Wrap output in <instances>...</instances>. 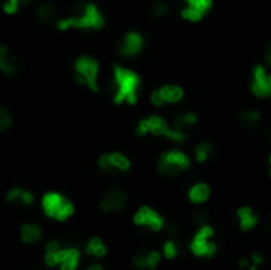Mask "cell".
<instances>
[{
  "instance_id": "2e32d148",
  "label": "cell",
  "mask_w": 271,
  "mask_h": 270,
  "mask_svg": "<svg viewBox=\"0 0 271 270\" xmlns=\"http://www.w3.org/2000/svg\"><path fill=\"white\" fill-rule=\"evenodd\" d=\"M144 46V38L138 32H129L119 43V53L124 57H132L139 54V51Z\"/></svg>"
},
{
  "instance_id": "e575fe53",
  "label": "cell",
  "mask_w": 271,
  "mask_h": 270,
  "mask_svg": "<svg viewBox=\"0 0 271 270\" xmlns=\"http://www.w3.org/2000/svg\"><path fill=\"white\" fill-rule=\"evenodd\" d=\"M249 266H251L249 259H246V258L240 259V267H241V269H249Z\"/></svg>"
},
{
  "instance_id": "7402d4cb",
  "label": "cell",
  "mask_w": 271,
  "mask_h": 270,
  "mask_svg": "<svg viewBox=\"0 0 271 270\" xmlns=\"http://www.w3.org/2000/svg\"><path fill=\"white\" fill-rule=\"evenodd\" d=\"M197 121H198V118H197V115L195 113H190V111H187V113H181L179 116H176L174 118V121H173V127L176 129V130H181V132H186V130L189 129V127H192V126H195L197 124ZM187 134V132H186Z\"/></svg>"
},
{
  "instance_id": "1f68e13d",
  "label": "cell",
  "mask_w": 271,
  "mask_h": 270,
  "mask_svg": "<svg viewBox=\"0 0 271 270\" xmlns=\"http://www.w3.org/2000/svg\"><path fill=\"white\" fill-rule=\"evenodd\" d=\"M249 263H251L249 270H257L262 264H264V256H262L260 253H254V255L251 256Z\"/></svg>"
},
{
  "instance_id": "30bf717a",
  "label": "cell",
  "mask_w": 271,
  "mask_h": 270,
  "mask_svg": "<svg viewBox=\"0 0 271 270\" xmlns=\"http://www.w3.org/2000/svg\"><path fill=\"white\" fill-rule=\"evenodd\" d=\"M97 165L107 175H116V173L129 172L130 167H132V162H130V159L126 154H122L119 151H110L99 156Z\"/></svg>"
},
{
  "instance_id": "7a4b0ae2",
  "label": "cell",
  "mask_w": 271,
  "mask_h": 270,
  "mask_svg": "<svg viewBox=\"0 0 271 270\" xmlns=\"http://www.w3.org/2000/svg\"><path fill=\"white\" fill-rule=\"evenodd\" d=\"M139 88H141V78H139L136 72L122 65L113 67L111 89H113V102L116 105H121V103L135 105L138 102Z\"/></svg>"
},
{
  "instance_id": "3957f363",
  "label": "cell",
  "mask_w": 271,
  "mask_h": 270,
  "mask_svg": "<svg viewBox=\"0 0 271 270\" xmlns=\"http://www.w3.org/2000/svg\"><path fill=\"white\" fill-rule=\"evenodd\" d=\"M105 18L99 11V8L94 3H83L81 6L75 8V11L67 16V18H59L56 22L59 30H67L70 27L75 29H94L99 30L103 27Z\"/></svg>"
},
{
  "instance_id": "603a6c76",
  "label": "cell",
  "mask_w": 271,
  "mask_h": 270,
  "mask_svg": "<svg viewBox=\"0 0 271 270\" xmlns=\"http://www.w3.org/2000/svg\"><path fill=\"white\" fill-rule=\"evenodd\" d=\"M260 121V113L257 110H246L241 111L238 116V123L244 129H254Z\"/></svg>"
},
{
  "instance_id": "5b68a950",
  "label": "cell",
  "mask_w": 271,
  "mask_h": 270,
  "mask_svg": "<svg viewBox=\"0 0 271 270\" xmlns=\"http://www.w3.org/2000/svg\"><path fill=\"white\" fill-rule=\"evenodd\" d=\"M135 134L138 137H146V135L165 137V138H168V140L176 142V143H182V142L187 140L186 132L176 130L159 115H151L147 118L139 119V123L135 127Z\"/></svg>"
},
{
  "instance_id": "ac0fdd59",
  "label": "cell",
  "mask_w": 271,
  "mask_h": 270,
  "mask_svg": "<svg viewBox=\"0 0 271 270\" xmlns=\"http://www.w3.org/2000/svg\"><path fill=\"white\" fill-rule=\"evenodd\" d=\"M237 218H238V226H240V229L243 232L252 231L259 224V221H260L259 215H256L254 210H252L251 207H246V205L238 208V210H237Z\"/></svg>"
},
{
  "instance_id": "4dcf8cb0",
  "label": "cell",
  "mask_w": 271,
  "mask_h": 270,
  "mask_svg": "<svg viewBox=\"0 0 271 270\" xmlns=\"http://www.w3.org/2000/svg\"><path fill=\"white\" fill-rule=\"evenodd\" d=\"M21 5V0H3V11L6 14H14Z\"/></svg>"
},
{
  "instance_id": "44dd1931",
  "label": "cell",
  "mask_w": 271,
  "mask_h": 270,
  "mask_svg": "<svg viewBox=\"0 0 271 270\" xmlns=\"http://www.w3.org/2000/svg\"><path fill=\"white\" fill-rule=\"evenodd\" d=\"M37 18L43 24H51V22H57L59 21V10L54 3H43L38 6L37 10Z\"/></svg>"
},
{
  "instance_id": "d6a6232c",
  "label": "cell",
  "mask_w": 271,
  "mask_h": 270,
  "mask_svg": "<svg viewBox=\"0 0 271 270\" xmlns=\"http://www.w3.org/2000/svg\"><path fill=\"white\" fill-rule=\"evenodd\" d=\"M86 270H105L103 269V266L102 264H99V263H94V264H89L86 267Z\"/></svg>"
},
{
  "instance_id": "8992f818",
  "label": "cell",
  "mask_w": 271,
  "mask_h": 270,
  "mask_svg": "<svg viewBox=\"0 0 271 270\" xmlns=\"http://www.w3.org/2000/svg\"><path fill=\"white\" fill-rule=\"evenodd\" d=\"M190 164H192V159L184 151L173 148V150L163 151L159 156V161H157V170L165 177H178L182 172L189 170Z\"/></svg>"
},
{
  "instance_id": "836d02e7",
  "label": "cell",
  "mask_w": 271,
  "mask_h": 270,
  "mask_svg": "<svg viewBox=\"0 0 271 270\" xmlns=\"http://www.w3.org/2000/svg\"><path fill=\"white\" fill-rule=\"evenodd\" d=\"M265 60H267V64L271 65V43L267 46V51H265Z\"/></svg>"
},
{
  "instance_id": "d590c367",
  "label": "cell",
  "mask_w": 271,
  "mask_h": 270,
  "mask_svg": "<svg viewBox=\"0 0 271 270\" xmlns=\"http://www.w3.org/2000/svg\"><path fill=\"white\" fill-rule=\"evenodd\" d=\"M268 161H270V177H271V154H270V158H268Z\"/></svg>"
},
{
  "instance_id": "f546056e",
  "label": "cell",
  "mask_w": 271,
  "mask_h": 270,
  "mask_svg": "<svg viewBox=\"0 0 271 270\" xmlns=\"http://www.w3.org/2000/svg\"><path fill=\"white\" fill-rule=\"evenodd\" d=\"M181 14H182V18H186L189 21H200L203 18V13H200L194 6H187L186 10H182Z\"/></svg>"
},
{
  "instance_id": "484cf974",
  "label": "cell",
  "mask_w": 271,
  "mask_h": 270,
  "mask_svg": "<svg viewBox=\"0 0 271 270\" xmlns=\"http://www.w3.org/2000/svg\"><path fill=\"white\" fill-rule=\"evenodd\" d=\"M144 258H146V270H155L162 261V255L157 250H144Z\"/></svg>"
},
{
  "instance_id": "cb8c5ba5",
  "label": "cell",
  "mask_w": 271,
  "mask_h": 270,
  "mask_svg": "<svg viewBox=\"0 0 271 270\" xmlns=\"http://www.w3.org/2000/svg\"><path fill=\"white\" fill-rule=\"evenodd\" d=\"M194 156H195V161L200 162V164L208 162V159L213 156V145L208 143V142L198 143L195 146V150H194Z\"/></svg>"
},
{
  "instance_id": "277c9868",
  "label": "cell",
  "mask_w": 271,
  "mask_h": 270,
  "mask_svg": "<svg viewBox=\"0 0 271 270\" xmlns=\"http://www.w3.org/2000/svg\"><path fill=\"white\" fill-rule=\"evenodd\" d=\"M40 208L43 215L52 221L64 223L75 215V204L68 196L59 191H48L40 199Z\"/></svg>"
},
{
  "instance_id": "9c48e42d",
  "label": "cell",
  "mask_w": 271,
  "mask_h": 270,
  "mask_svg": "<svg viewBox=\"0 0 271 270\" xmlns=\"http://www.w3.org/2000/svg\"><path fill=\"white\" fill-rule=\"evenodd\" d=\"M134 224L136 228L149 229L151 232H160L167 228L165 218L157 210L151 208L149 205H141L134 213Z\"/></svg>"
},
{
  "instance_id": "5bb4252c",
  "label": "cell",
  "mask_w": 271,
  "mask_h": 270,
  "mask_svg": "<svg viewBox=\"0 0 271 270\" xmlns=\"http://www.w3.org/2000/svg\"><path fill=\"white\" fill-rule=\"evenodd\" d=\"M5 200L8 205H17L22 208H29L35 204V194L30 189L22 186H13L6 191Z\"/></svg>"
},
{
  "instance_id": "4316f807",
  "label": "cell",
  "mask_w": 271,
  "mask_h": 270,
  "mask_svg": "<svg viewBox=\"0 0 271 270\" xmlns=\"http://www.w3.org/2000/svg\"><path fill=\"white\" fill-rule=\"evenodd\" d=\"M13 126V116L5 107L0 105V135L5 134L6 130H10Z\"/></svg>"
},
{
  "instance_id": "6da1fadb",
  "label": "cell",
  "mask_w": 271,
  "mask_h": 270,
  "mask_svg": "<svg viewBox=\"0 0 271 270\" xmlns=\"http://www.w3.org/2000/svg\"><path fill=\"white\" fill-rule=\"evenodd\" d=\"M43 263L48 269L76 270L81 264V251L75 245L52 239L43 248Z\"/></svg>"
},
{
  "instance_id": "d6986e66",
  "label": "cell",
  "mask_w": 271,
  "mask_h": 270,
  "mask_svg": "<svg viewBox=\"0 0 271 270\" xmlns=\"http://www.w3.org/2000/svg\"><path fill=\"white\" fill-rule=\"evenodd\" d=\"M209 196H211V188H209V185H206V183H203V181L195 183V185L192 186L189 189V193H187L189 202L194 204V205L205 204L206 200L209 199Z\"/></svg>"
},
{
  "instance_id": "83f0119b",
  "label": "cell",
  "mask_w": 271,
  "mask_h": 270,
  "mask_svg": "<svg viewBox=\"0 0 271 270\" xmlns=\"http://www.w3.org/2000/svg\"><path fill=\"white\" fill-rule=\"evenodd\" d=\"M186 2H187V6H194L203 14L208 13V10L213 5V0H186Z\"/></svg>"
},
{
  "instance_id": "ffe728a7",
  "label": "cell",
  "mask_w": 271,
  "mask_h": 270,
  "mask_svg": "<svg viewBox=\"0 0 271 270\" xmlns=\"http://www.w3.org/2000/svg\"><path fill=\"white\" fill-rule=\"evenodd\" d=\"M84 251H86V255H87V256L95 258V259H102V258L107 256L108 248H107V245H105V242H103L100 237H91L89 240L86 242Z\"/></svg>"
},
{
  "instance_id": "e0dca14e",
  "label": "cell",
  "mask_w": 271,
  "mask_h": 270,
  "mask_svg": "<svg viewBox=\"0 0 271 270\" xmlns=\"http://www.w3.org/2000/svg\"><path fill=\"white\" fill-rule=\"evenodd\" d=\"M43 239V228L37 221H27L19 229V240L24 245H35Z\"/></svg>"
},
{
  "instance_id": "8fae6325",
  "label": "cell",
  "mask_w": 271,
  "mask_h": 270,
  "mask_svg": "<svg viewBox=\"0 0 271 270\" xmlns=\"http://www.w3.org/2000/svg\"><path fill=\"white\" fill-rule=\"evenodd\" d=\"M129 196L122 189H108L100 199V210L103 213H118L127 207Z\"/></svg>"
},
{
  "instance_id": "52a82bcc",
  "label": "cell",
  "mask_w": 271,
  "mask_h": 270,
  "mask_svg": "<svg viewBox=\"0 0 271 270\" xmlns=\"http://www.w3.org/2000/svg\"><path fill=\"white\" fill-rule=\"evenodd\" d=\"M99 72L100 65L89 56H81L75 60V80L78 84L86 86L92 92L99 91Z\"/></svg>"
},
{
  "instance_id": "f1b7e54d",
  "label": "cell",
  "mask_w": 271,
  "mask_h": 270,
  "mask_svg": "<svg viewBox=\"0 0 271 270\" xmlns=\"http://www.w3.org/2000/svg\"><path fill=\"white\" fill-rule=\"evenodd\" d=\"M170 11V8L168 5L165 3V2H157L152 5L151 8V14H152V18H162V16H165Z\"/></svg>"
},
{
  "instance_id": "7c38bea8",
  "label": "cell",
  "mask_w": 271,
  "mask_h": 270,
  "mask_svg": "<svg viewBox=\"0 0 271 270\" xmlns=\"http://www.w3.org/2000/svg\"><path fill=\"white\" fill-rule=\"evenodd\" d=\"M182 97H184V91L174 84H165L151 92V102L154 107H162L165 103H178Z\"/></svg>"
},
{
  "instance_id": "9a60e30c",
  "label": "cell",
  "mask_w": 271,
  "mask_h": 270,
  "mask_svg": "<svg viewBox=\"0 0 271 270\" xmlns=\"http://www.w3.org/2000/svg\"><path fill=\"white\" fill-rule=\"evenodd\" d=\"M21 68H22L21 59L16 56V53H13L5 45L0 46V72L8 76H14L21 72Z\"/></svg>"
},
{
  "instance_id": "d4e9b609",
  "label": "cell",
  "mask_w": 271,
  "mask_h": 270,
  "mask_svg": "<svg viewBox=\"0 0 271 270\" xmlns=\"http://www.w3.org/2000/svg\"><path fill=\"white\" fill-rule=\"evenodd\" d=\"M162 255L167 258V259H174L179 255V245L174 237H170L167 242L163 243V248H162Z\"/></svg>"
},
{
  "instance_id": "ba28073f",
  "label": "cell",
  "mask_w": 271,
  "mask_h": 270,
  "mask_svg": "<svg viewBox=\"0 0 271 270\" xmlns=\"http://www.w3.org/2000/svg\"><path fill=\"white\" fill-rule=\"evenodd\" d=\"M214 237V228L211 224L198 226V231L192 237L189 243V250L197 258H213L217 251V245L213 240Z\"/></svg>"
},
{
  "instance_id": "4fadbf2b",
  "label": "cell",
  "mask_w": 271,
  "mask_h": 270,
  "mask_svg": "<svg viewBox=\"0 0 271 270\" xmlns=\"http://www.w3.org/2000/svg\"><path fill=\"white\" fill-rule=\"evenodd\" d=\"M252 94L259 99H268L271 97V75L262 65H256L252 72V83H251Z\"/></svg>"
}]
</instances>
